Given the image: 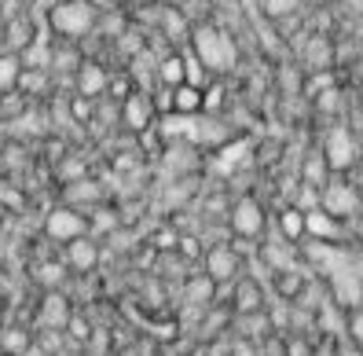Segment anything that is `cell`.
I'll list each match as a JSON object with an SVG mask.
<instances>
[{
    "label": "cell",
    "instance_id": "1",
    "mask_svg": "<svg viewBox=\"0 0 363 356\" xmlns=\"http://www.w3.org/2000/svg\"><path fill=\"white\" fill-rule=\"evenodd\" d=\"M191 48H195V59L209 74H235L239 70V40L220 23L191 26Z\"/></svg>",
    "mask_w": 363,
    "mask_h": 356
},
{
    "label": "cell",
    "instance_id": "2",
    "mask_svg": "<svg viewBox=\"0 0 363 356\" xmlns=\"http://www.w3.org/2000/svg\"><path fill=\"white\" fill-rule=\"evenodd\" d=\"M48 26L67 40H81L99 26V8L92 0H55L48 8Z\"/></svg>",
    "mask_w": 363,
    "mask_h": 356
},
{
    "label": "cell",
    "instance_id": "3",
    "mask_svg": "<svg viewBox=\"0 0 363 356\" xmlns=\"http://www.w3.org/2000/svg\"><path fill=\"white\" fill-rule=\"evenodd\" d=\"M323 162L330 173H349L352 165L359 162V140L352 129H345V125H334V129L323 136Z\"/></svg>",
    "mask_w": 363,
    "mask_h": 356
},
{
    "label": "cell",
    "instance_id": "4",
    "mask_svg": "<svg viewBox=\"0 0 363 356\" xmlns=\"http://www.w3.org/2000/svg\"><path fill=\"white\" fill-rule=\"evenodd\" d=\"M45 235L52 239V243H70V239H77V235H89V213L84 209H77V206H55V209H48V217H45Z\"/></svg>",
    "mask_w": 363,
    "mask_h": 356
},
{
    "label": "cell",
    "instance_id": "5",
    "mask_svg": "<svg viewBox=\"0 0 363 356\" xmlns=\"http://www.w3.org/2000/svg\"><path fill=\"white\" fill-rule=\"evenodd\" d=\"M319 206H323L327 213H334L337 221H349L363 209V195L345 180H327L319 187Z\"/></svg>",
    "mask_w": 363,
    "mask_h": 356
},
{
    "label": "cell",
    "instance_id": "6",
    "mask_svg": "<svg viewBox=\"0 0 363 356\" xmlns=\"http://www.w3.org/2000/svg\"><path fill=\"white\" fill-rule=\"evenodd\" d=\"M228 221H231V232L242 235V239H261L264 235V224H268L264 221V206L257 199H250V195L231 206V217Z\"/></svg>",
    "mask_w": 363,
    "mask_h": 356
},
{
    "label": "cell",
    "instance_id": "7",
    "mask_svg": "<svg viewBox=\"0 0 363 356\" xmlns=\"http://www.w3.org/2000/svg\"><path fill=\"white\" fill-rule=\"evenodd\" d=\"M158 118L155 111V103H151V92H140L133 89L129 96L121 99V125L129 133H143V129H151V121Z\"/></svg>",
    "mask_w": 363,
    "mask_h": 356
},
{
    "label": "cell",
    "instance_id": "8",
    "mask_svg": "<svg viewBox=\"0 0 363 356\" xmlns=\"http://www.w3.org/2000/svg\"><path fill=\"white\" fill-rule=\"evenodd\" d=\"M330 283H334V298H337V305H345V308H359L363 305V283H359V276L352 272V265H349V257H341L330 272Z\"/></svg>",
    "mask_w": 363,
    "mask_h": 356
},
{
    "label": "cell",
    "instance_id": "9",
    "mask_svg": "<svg viewBox=\"0 0 363 356\" xmlns=\"http://www.w3.org/2000/svg\"><path fill=\"white\" fill-rule=\"evenodd\" d=\"M250 151H253V143H250V136H235V140H224L220 148H217V155H213V173L217 177H231V173H239L242 165L250 162Z\"/></svg>",
    "mask_w": 363,
    "mask_h": 356
},
{
    "label": "cell",
    "instance_id": "10",
    "mask_svg": "<svg viewBox=\"0 0 363 356\" xmlns=\"http://www.w3.org/2000/svg\"><path fill=\"white\" fill-rule=\"evenodd\" d=\"M70 298L62 294L59 287H52L45 298H40V305H37V323L45 327V330H62L67 327V320H70Z\"/></svg>",
    "mask_w": 363,
    "mask_h": 356
},
{
    "label": "cell",
    "instance_id": "11",
    "mask_svg": "<svg viewBox=\"0 0 363 356\" xmlns=\"http://www.w3.org/2000/svg\"><path fill=\"white\" fill-rule=\"evenodd\" d=\"M99 246L89 239V235H77L70 243H62V265H67L70 272H77V276H84V272H92L99 265Z\"/></svg>",
    "mask_w": 363,
    "mask_h": 356
},
{
    "label": "cell",
    "instance_id": "12",
    "mask_svg": "<svg viewBox=\"0 0 363 356\" xmlns=\"http://www.w3.org/2000/svg\"><path fill=\"white\" fill-rule=\"evenodd\" d=\"M202 261H206V276L213 283H231L239 276V254H235L228 243H217L209 254H202Z\"/></svg>",
    "mask_w": 363,
    "mask_h": 356
},
{
    "label": "cell",
    "instance_id": "13",
    "mask_svg": "<svg viewBox=\"0 0 363 356\" xmlns=\"http://www.w3.org/2000/svg\"><path fill=\"white\" fill-rule=\"evenodd\" d=\"M305 235H312L319 243H341L345 224H341L334 213H327L323 206H312V209H305Z\"/></svg>",
    "mask_w": 363,
    "mask_h": 356
},
{
    "label": "cell",
    "instance_id": "14",
    "mask_svg": "<svg viewBox=\"0 0 363 356\" xmlns=\"http://www.w3.org/2000/svg\"><path fill=\"white\" fill-rule=\"evenodd\" d=\"M70 77H74V89H77V96H89V99L103 96V92H106V81H111L106 67H103V62H96V59H84V62H77V70H74Z\"/></svg>",
    "mask_w": 363,
    "mask_h": 356
},
{
    "label": "cell",
    "instance_id": "15",
    "mask_svg": "<svg viewBox=\"0 0 363 356\" xmlns=\"http://www.w3.org/2000/svg\"><path fill=\"white\" fill-rule=\"evenodd\" d=\"M62 199H67V206H99L103 202V184L92 180V177H81V180H70V184H62Z\"/></svg>",
    "mask_w": 363,
    "mask_h": 356
},
{
    "label": "cell",
    "instance_id": "16",
    "mask_svg": "<svg viewBox=\"0 0 363 356\" xmlns=\"http://www.w3.org/2000/svg\"><path fill=\"white\" fill-rule=\"evenodd\" d=\"M334 62V48H330V37L327 33H312L305 40V67L308 70H323Z\"/></svg>",
    "mask_w": 363,
    "mask_h": 356
},
{
    "label": "cell",
    "instance_id": "17",
    "mask_svg": "<svg viewBox=\"0 0 363 356\" xmlns=\"http://www.w3.org/2000/svg\"><path fill=\"white\" fill-rule=\"evenodd\" d=\"M33 349V334L26 327H4L0 330V352L4 356H30Z\"/></svg>",
    "mask_w": 363,
    "mask_h": 356
},
{
    "label": "cell",
    "instance_id": "18",
    "mask_svg": "<svg viewBox=\"0 0 363 356\" xmlns=\"http://www.w3.org/2000/svg\"><path fill=\"white\" fill-rule=\"evenodd\" d=\"M279 239H286V243L305 239V209H297V206L279 209Z\"/></svg>",
    "mask_w": 363,
    "mask_h": 356
},
{
    "label": "cell",
    "instance_id": "19",
    "mask_svg": "<svg viewBox=\"0 0 363 356\" xmlns=\"http://www.w3.org/2000/svg\"><path fill=\"white\" fill-rule=\"evenodd\" d=\"M261 305H264V294H261V287L253 283V279L235 287V312L250 316V312H261Z\"/></svg>",
    "mask_w": 363,
    "mask_h": 356
},
{
    "label": "cell",
    "instance_id": "20",
    "mask_svg": "<svg viewBox=\"0 0 363 356\" xmlns=\"http://www.w3.org/2000/svg\"><path fill=\"white\" fill-rule=\"evenodd\" d=\"M173 114H202V89L195 85H177L173 89Z\"/></svg>",
    "mask_w": 363,
    "mask_h": 356
},
{
    "label": "cell",
    "instance_id": "21",
    "mask_svg": "<svg viewBox=\"0 0 363 356\" xmlns=\"http://www.w3.org/2000/svg\"><path fill=\"white\" fill-rule=\"evenodd\" d=\"M155 77H158V85H165V89H177V85H184V55H165L162 62H158V70H155Z\"/></svg>",
    "mask_w": 363,
    "mask_h": 356
},
{
    "label": "cell",
    "instance_id": "22",
    "mask_svg": "<svg viewBox=\"0 0 363 356\" xmlns=\"http://www.w3.org/2000/svg\"><path fill=\"white\" fill-rule=\"evenodd\" d=\"M275 294L286 298V301H294V298H301V294H305V279L294 272V265L275 272Z\"/></svg>",
    "mask_w": 363,
    "mask_h": 356
},
{
    "label": "cell",
    "instance_id": "23",
    "mask_svg": "<svg viewBox=\"0 0 363 356\" xmlns=\"http://www.w3.org/2000/svg\"><path fill=\"white\" fill-rule=\"evenodd\" d=\"M184 294H187V301L195 305V308H199V305H209L213 294H217V283H213L209 276H195V279H187Z\"/></svg>",
    "mask_w": 363,
    "mask_h": 356
},
{
    "label": "cell",
    "instance_id": "24",
    "mask_svg": "<svg viewBox=\"0 0 363 356\" xmlns=\"http://www.w3.org/2000/svg\"><path fill=\"white\" fill-rule=\"evenodd\" d=\"M330 180V169H327V162L323 155H308L301 162V184H312V187H323Z\"/></svg>",
    "mask_w": 363,
    "mask_h": 356
},
{
    "label": "cell",
    "instance_id": "25",
    "mask_svg": "<svg viewBox=\"0 0 363 356\" xmlns=\"http://www.w3.org/2000/svg\"><path fill=\"white\" fill-rule=\"evenodd\" d=\"M18 74H23V59H18L15 52H4L0 55V92L18 89Z\"/></svg>",
    "mask_w": 363,
    "mask_h": 356
},
{
    "label": "cell",
    "instance_id": "26",
    "mask_svg": "<svg viewBox=\"0 0 363 356\" xmlns=\"http://www.w3.org/2000/svg\"><path fill=\"white\" fill-rule=\"evenodd\" d=\"M305 8V0H261V11L268 23H275V18H286V15H297Z\"/></svg>",
    "mask_w": 363,
    "mask_h": 356
},
{
    "label": "cell",
    "instance_id": "27",
    "mask_svg": "<svg viewBox=\"0 0 363 356\" xmlns=\"http://www.w3.org/2000/svg\"><path fill=\"white\" fill-rule=\"evenodd\" d=\"M330 85H337L334 81V70L330 67H323V70H308V77L301 81V92L312 99L315 92H323V89H330Z\"/></svg>",
    "mask_w": 363,
    "mask_h": 356
},
{
    "label": "cell",
    "instance_id": "28",
    "mask_svg": "<svg viewBox=\"0 0 363 356\" xmlns=\"http://www.w3.org/2000/svg\"><path fill=\"white\" fill-rule=\"evenodd\" d=\"M184 81H187V85H195V89H206L209 85V70L195 59V52L184 55Z\"/></svg>",
    "mask_w": 363,
    "mask_h": 356
},
{
    "label": "cell",
    "instance_id": "29",
    "mask_svg": "<svg viewBox=\"0 0 363 356\" xmlns=\"http://www.w3.org/2000/svg\"><path fill=\"white\" fill-rule=\"evenodd\" d=\"M118 224H121L118 209H103V206H96V213L89 217V232H106V235H111Z\"/></svg>",
    "mask_w": 363,
    "mask_h": 356
},
{
    "label": "cell",
    "instance_id": "30",
    "mask_svg": "<svg viewBox=\"0 0 363 356\" xmlns=\"http://www.w3.org/2000/svg\"><path fill=\"white\" fill-rule=\"evenodd\" d=\"M26 111V96L11 89V92H0V118H15V114H23Z\"/></svg>",
    "mask_w": 363,
    "mask_h": 356
},
{
    "label": "cell",
    "instance_id": "31",
    "mask_svg": "<svg viewBox=\"0 0 363 356\" xmlns=\"http://www.w3.org/2000/svg\"><path fill=\"white\" fill-rule=\"evenodd\" d=\"M62 276H67V265H55V261H48V265H40V268H37V283H40V287H48V290L59 287Z\"/></svg>",
    "mask_w": 363,
    "mask_h": 356
},
{
    "label": "cell",
    "instance_id": "32",
    "mask_svg": "<svg viewBox=\"0 0 363 356\" xmlns=\"http://www.w3.org/2000/svg\"><path fill=\"white\" fill-rule=\"evenodd\" d=\"M70 334V338H77V342H92V323L81 316V312H70V320H67V327H62Z\"/></svg>",
    "mask_w": 363,
    "mask_h": 356
},
{
    "label": "cell",
    "instance_id": "33",
    "mask_svg": "<svg viewBox=\"0 0 363 356\" xmlns=\"http://www.w3.org/2000/svg\"><path fill=\"white\" fill-rule=\"evenodd\" d=\"M264 261H268V268H272V272H279V268H290V265H294V261H290V254L283 250V239L264 246Z\"/></svg>",
    "mask_w": 363,
    "mask_h": 356
},
{
    "label": "cell",
    "instance_id": "34",
    "mask_svg": "<svg viewBox=\"0 0 363 356\" xmlns=\"http://www.w3.org/2000/svg\"><path fill=\"white\" fill-rule=\"evenodd\" d=\"M0 165H4L8 173L26 169V151H23V148H15V143H4V151H0Z\"/></svg>",
    "mask_w": 363,
    "mask_h": 356
},
{
    "label": "cell",
    "instance_id": "35",
    "mask_svg": "<svg viewBox=\"0 0 363 356\" xmlns=\"http://www.w3.org/2000/svg\"><path fill=\"white\" fill-rule=\"evenodd\" d=\"M177 243H180V235L173 232V228H158V232L151 235V246L158 250V254H177Z\"/></svg>",
    "mask_w": 363,
    "mask_h": 356
},
{
    "label": "cell",
    "instance_id": "36",
    "mask_svg": "<svg viewBox=\"0 0 363 356\" xmlns=\"http://www.w3.org/2000/svg\"><path fill=\"white\" fill-rule=\"evenodd\" d=\"M59 177H62V184L81 180V177H89V165H84L81 158H77V162H74V158H59Z\"/></svg>",
    "mask_w": 363,
    "mask_h": 356
},
{
    "label": "cell",
    "instance_id": "37",
    "mask_svg": "<svg viewBox=\"0 0 363 356\" xmlns=\"http://www.w3.org/2000/svg\"><path fill=\"white\" fill-rule=\"evenodd\" d=\"M202 111H206V114H220V111H224V89H220V85L202 89Z\"/></svg>",
    "mask_w": 363,
    "mask_h": 356
},
{
    "label": "cell",
    "instance_id": "38",
    "mask_svg": "<svg viewBox=\"0 0 363 356\" xmlns=\"http://www.w3.org/2000/svg\"><path fill=\"white\" fill-rule=\"evenodd\" d=\"M92 114H96V111H92V99H89V96H74V99H70V118H74V121L89 125Z\"/></svg>",
    "mask_w": 363,
    "mask_h": 356
},
{
    "label": "cell",
    "instance_id": "39",
    "mask_svg": "<svg viewBox=\"0 0 363 356\" xmlns=\"http://www.w3.org/2000/svg\"><path fill=\"white\" fill-rule=\"evenodd\" d=\"M312 99H315V107L323 111V114H334V111H337V99H341V92H337V85H330V89H323V92H315Z\"/></svg>",
    "mask_w": 363,
    "mask_h": 356
},
{
    "label": "cell",
    "instance_id": "40",
    "mask_svg": "<svg viewBox=\"0 0 363 356\" xmlns=\"http://www.w3.org/2000/svg\"><path fill=\"white\" fill-rule=\"evenodd\" d=\"M349 338L356 342V349L363 352V305L349 308Z\"/></svg>",
    "mask_w": 363,
    "mask_h": 356
},
{
    "label": "cell",
    "instance_id": "41",
    "mask_svg": "<svg viewBox=\"0 0 363 356\" xmlns=\"http://www.w3.org/2000/svg\"><path fill=\"white\" fill-rule=\"evenodd\" d=\"M151 103H155V111H158V114H173V89L158 85V92L151 96Z\"/></svg>",
    "mask_w": 363,
    "mask_h": 356
},
{
    "label": "cell",
    "instance_id": "42",
    "mask_svg": "<svg viewBox=\"0 0 363 356\" xmlns=\"http://www.w3.org/2000/svg\"><path fill=\"white\" fill-rule=\"evenodd\" d=\"M140 155H133V151H121V155H114V169L118 173H133V169H140Z\"/></svg>",
    "mask_w": 363,
    "mask_h": 356
},
{
    "label": "cell",
    "instance_id": "43",
    "mask_svg": "<svg viewBox=\"0 0 363 356\" xmlns=\"http://www.w3.org/2000/svg\"><path fill=\"white\" fill-rule=\"evenodd\" d=\"M312 206H319V187L301 184V191H297V209H312Z\"/></svg>",
    "mask_w": 363,
    "mask_h": 356
},
{
    "label": "cell",
    "instance_id": "44",
    "mask_svg": "<svg viewBox=\"0 0 363 356\" xmlns=\"http://www.w3.org/2000/svg\"><path fill=\"white\" fill-rule=\"evenodd\" d=\"M177 254H184V257H202V243H199V239H191V235H180Z\"/></svg>",
    "mask_w": 363,
    "mask_h": 356
},
{
    "label": "cell",
    "instance_id": "45",
    "mask_svg": "<svg viewBox=\"0 0 363 356\" xmlns=\"http://www.w3.org/2000/svg\"><path fill=\"white\" fill-rule=\"evenodd\" d=\"M106 92H114L118 99H125V96L133 92V85H129V81H125V77H111V81H106Z\"/></svg>",
    "mask_w": 363,
    "mask_h": 356
},
{
    "label": "cell",
    "instance_id": "46",
    "mask_svg": "<svg viewBox=\"0 0 363 356\" xmlns=\"http://www.w3.org/2000/svg\"><path fill=\"white\" fill-rule=\"evenodd\" d=\"M286 356H308V345L305 342H290L286 345Z\"/></svg>",
    "mask_w": 363,
    "mask_h": 356
},
{
    "label": "cell",
    "instance_id": "47",
    "mask_svg": "<svg viewBox=\"0 0 363 356\" xmlns=\"http://www.w3.org/2000/svg\"><path fill=\"white\" fill-rule=\"evenodd\" d=\"M341 8H349L352 15H363V0H341Z\"/></svg>",
    "mask_w": 363,
    "mask_h": 356
},
{
    "label": "cell",
    "instance_id": "48",
    "mask_svg": "<svg viewBox=\"0 0 363 356\" xmlns=\"http://www.w3.org/2000/svg\"><path fill=\"white\" fill-rule=\"evenodd\" d=\"M312 4H315V8H327V4H334V0H312Z\"/></svg>",
    "mask_w": 363,
    "mask_h": 356
},
{
    "label": "cell",
    "instance_id": "49",
    "mask_svg": "<svg viewBox=\"0 0 363 356\" xmlns=\"http://www.w3.org/2000/svg\"><path fill=\"white\" fill-rule=\"evenodd\" d=\"M4 221H8V209H4V206H0V224H4Z\"/></svg>",
    "mask_w": 363,
    "mask_h": 356
},
{
    "label": "cell",
    "instance_id": "50",
    "mask_svg": "<svg viewBox=\"0 0 363 356\" xmlns=\"http://www.w3.org/2000/svg\"><path fill=\"white\" fill-rule=\"evenodd\" d=\"M133 4H151V0H133Z\"/></svg>",
    "mask_w": 363,
    "mask_h": 356
},
{
    "label": "cell",
    "instance_id": "51",
    "mask_svg": "<svg viewBox=\"0 0 363 356\" xmlns=\"http://www.w3.org/2000/svg\"><path fill=\"white\" fill-rule=\"evenodd\" d=\"M359 111H363V92H359Z\"/></svg>",
    "mask_w": 363,
    "mask_h": 356
}]
</instances>
